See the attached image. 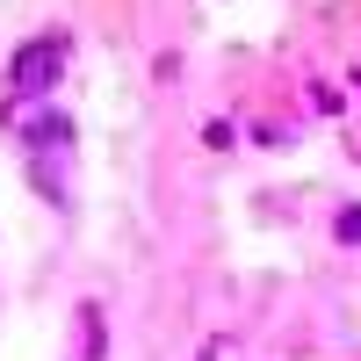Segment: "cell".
I'll return each mask as SVG.
<instances>
[{
	"mask_svg": "<svg viewBox=\"0 0 361 361\" xmlns=\"http://www.w3.org/2000/svg\"><path fill=\"white\" fill-rule=\"evenodd\" d=\"M15 130H22V152H29V188H37L51 209H73V166H80V145H73V116L66 109H15Z\"/></svg>",
	"mask_w": 361,
	"mask_h": 361,
	"instance_id": "1",
	"label": "cell"
},
{
	"mask_svg": "<svg viewBox=\"0 0 361 361\" xmlns=\"http://www.w3.org/2000/svg\"><path fill=\"white\" fill-rule=\"evenodd\" d=\"M58 73H66V29H44V37H29L8 66V102L15 109H37V94H51Z\"/></svg>",
	"mask_w": 361,
	"mask_h": 361,
	"instance_id": "2",
	"label": "cell"
},
{
	"mask_svg": "<svg viewBox=\"0 0 361 361\" xmlns=\"http://www.w3.org/2000/svg\"><path fill=\"white\" fill-rule=\"evenodd\" d=\"M102 347H109L102 304H80V311H73V361H102Z\"/></svg>",
	"mask_w": 361,
	"mask_h": 361,
	"instance_id": "3",
	"label": "cell"
},
{
	"mask_svg": "<svg viewBox=\"0 0 361 361\" xmlns=\"http://www.w3.org/2000/svg\"><path fill=\"white\" fill-rule=\"evenodd\" d=\"M195 361H238V340H224V333H217V340H202Z\"/></svg>",
	"mask_w": 361,
	"mask_h": 361,
	"instance_id": "4",
	"label": "cell"
}]
</instances>
